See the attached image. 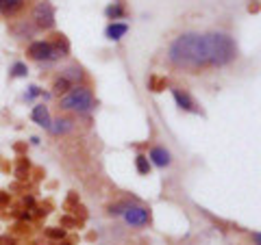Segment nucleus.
<instances>
[{"label":"nucleus","mask_w":261,"mask_h":245,"mask_svg":"<svg viewBox=\"0 0 261 245\" xmlns=\"http://www.w3.org/2000/svg\"><path fill=\"white\" fill-rule=\"evenodd\" d=\"M166 85H168L166 78H157V76L150 78V89H152V91H161V89L166 87Z\"/></svg>","instance_id":"obj_18"},{"label":"nucleus","mask_w":261,"mask_h":245,"mask_svg":"<svg viewBox=\"0 0 261 245\" xmlns=\"http://www.w3.org/2000/svg\"><path fill=\"white\" fill-rule=\"evenodd\" d=\"M128 33V26L124 22H111L107 30H105V35H107L109 39H113V42H118V39H122Z\"/></svg>","instance_id":"obj_10"},{"label":"nucleus","mask_w":261,"mask_h":245,"mask_svg":"<svg viewBox=\"0 0 261 245\" xmlns=\"http://www.w3.org/2000/svg\"><path fill=\"white\" fill-rule=\"evenodd\" d=\"M24 204H29V206H33V198L29 195V198H24Z\"/></svg>","instance_id":"obj_24"},{"label":"nucleus","mask_w":261,"mask_h":245,"mask_svg":"<svg viewBox=\"0 0 261 245\" xmlns=\"http://www.w3.org/2000/svg\"><path fill=\"white\" fill-rule=\"evenodd\" d=\"M7 202H9V193L0 191V206H3V204H7Z\"/></svg>","instance_id":"obj_21"},{"label":"nucleus","mask_w":261,"mask_h":245,"mask_svg":"<svg viewBox=\"0 0 261 245\" xmlns=\"http://www.w3.org/2000/svg\"><path fill=\"white\" fill-rule=\"evenodd\" d=\"M105 13H107L109 20H120V18H124V7L116 3V5L107 7V11H105Z\"/></svg>","instance_id":"obj_16"},{"label":"nucleus","mask_w":261,"mask_h":245,"mask_svg":"<svg viewBox=\"0 0 261 245\" xmlns=\"http://www.w3.org/2000/svg\"><path fill=\"white\" fill-rule=\"evenodd\" d=\"M94 107H96V100L92 96V89L83 85H74L59 102L61 111H72V113H89Z\"/></svg>","instance_id":"obj_3"},{"label":"nucleus","mask_w":261,"mask_h":245,"mask_svg":"<svg viewBox=\"0 0 261 245\" xmlns=\"http://www.w3.org/2000/svg\"><path fill=\"white\" fill-rule=\"evenodd\" d=\"M148 161H150V165L168 167L170 161H172V157H170V152L166 148H161V145H154V148H150V152H148Z\"/></svg>","instance_id":"obj_7"},{"label":"nucleus","mask_w":261,"mask_h":245,"mask_svg":"<svg viewBox=\"0 0 261 245\" xmlns=\"http://www.w3.org/2000/svg\"><path fill=\"white\" fill-rule=\"evenodd\" d=\"M0 245H13L11 239H0Z\"/></svg>","instance_id":"obj_23"},{"label":"nucleus","mask_w":261,"mask_h":245,"mask_svg":"<svg viewBox=\"0 0 261 245\" xmlns=\"http://www.w3.org/2000/svg\"><path fill=\"white\" fill-rule=\"evenodd\" d=\"M168 59L174 68H181V70H187V72H198L202 68H209L205 35H198V33H185V35L176 37L174 42L170 44Z\"/></svg>","instance_id":"obj_1"},{"label":"nucleus","mask_w":261,"mask_h":245,"mask_svg":"<svg viewBox=\"0 0 261 245\" xmlns=\"http://www.w3.org/2000/svg\"><path fill=\"white\" fill-rule=\"evenodd\" d=\"M205 44H207V59H209V68H218V65H226L235 59V48L233 39L224 35V33H209L205 35Z\"/></svg>","instance_id":"obj_2"},{"label":"nucleus","mask_w":261,"mask_h":245,"mask_svg":"<svg viewBox=\"0 0 261 245\" xmlns=\"http://www.w3.org/2000/svg\"><path fill=\"white\" fill-rule=\"evenodd\" d=\"M33 20H35V26L39 28H53L55 26V9L50 3H42L35 5V9H33Z\"/></svg>","instance_id":"obj_4"},{"label":"nucleus","mask_w":261,"mask_h":245,"mask_svg":"<svg viewBox=\"0 0 261 245\" xmlns=\"http://www.w3.org/2000/svg\"><path fill=\"white\" fill-rule=\"evenodd\" d=\"M46 236H48V239H63V236H65V230H63V228H48V230H46Z\"/></svg>","instance_id":"obj_19"},{"label":"nucleus","mask_w":261,"mask_h":245,"mask_svg":"<svg viewBox=\"0 0 261 245\" xmlns=\"http://www.w3.org/2000/svg\"><path fill=\"white\" fill-rule=\"evenodd\" d=\"M124 222L128 226L142 228L146 224H150V210L144 206H126L124 208Z\"/></svg>","instance_id":"obj_5"},{"label":"nucleus","mask_w":261,"mask_h":245,"mask_svg":"<svg viewBox=\"0 0 261 245\" xmlns=\"http://www.w3.org/2000/svg\"><path fill=\"white\" fill-rule=\"evenodd\" d=\"M135 169L140 171L142 176H148L150 174V161L146 154H137V159H135Z\"/></svg>","instance_id":"obj_15"},{"label":"nucleus","mask_w":261,"mask_h":245,"mask_svg":"<svg viewBox=\"0 0 261 245\" xmlns=\"http://www.w3.org/2000/svg\"><path fill=\"white\" fill-rule=\"evenodd\" d=\"M72 87H74V85H72V83H70V80H68V78H65V76H61V74H59V76H57V78L53 80V94H55V96L68 94V91H70V89H72Z\"/></svg>","instance_id":"obj_13"},{"label":"nucleus","mask_w":261,"mask_h":245,"mask_svg":"<svg viewBox=\"0 0 261 245\" xmlns=\"http://www.w3.org/2000/svg\"><path fill=\"white\" fill-rule=\"evenodd\" d=\"M59 245H70V243H59Z\"/></svg>","instance_id":"obj_25"},{"label":"nucleus","mask_w":261,"mask_h":245,"mask_svg":"<svg viewBox=\"0 0 261 245\" xmlns=\"http://www.w3.org/2000/svg\"><path fill=\"white\" fill-rule=\"evenodd\" d=\"M39 94H42V91H39V87H35V85H33V87H29L27 100H33V98H35V96H39Z\"/></svg>","instance_id":"obj_20"},{"label":"nucleus","mask_w":261,"mask_h":245,"mask_svg":"<svg viewBox=\"0 0 261 245\" xmlns=\"http://www.w3.org/2000/svg\"><path fill=\"white\" fill-rule=\"evenodd\" d=\"M29 74V68L24 63H13V68H11V76L15 78H20V76H27Z\"/></svg>","instance_id":"obj_17"},{"label":"nucleus","mask_w":261,"mask_h":245,"mask_svg":"<svg viewBox=\"0 0 261 245\" xmlns=\"http://www.w3.org/2000/svg\"><path fill=\"white\" fill-rule=\"evenodd\" d=\"M31 117H33V121H35V124H39V126L46 128V130H50L53 119H50V113H48L46 104H37V107L33 109V113H31Z\"/></svg>","instance_id":"obj_8"},{"label":"nucleus","mask_w":261,"mask_h":245,"mask_svg":"<svg viewBox=\"0 0 261 245\" xmlns=\"http://www.w3.org/2000/svg\"><path fill=\"white\" fill-rule=\"evenodd\" d=\"M61 76L68 78L72 85H79L81 80H83V76H85V74H83V70H81L79 65H70V68H65V70L61 72Z\"/></svg>","instance_id":"obj_12"},{"label":"nucleus","mask_w":261,"mask_h":245,"mask_svg":"<svg viewBox=\"0 0 261 245\" xmlns=\"http://www.w3.org/2000/svg\"><path fill=\"white\" fill-rule=\"evenodd\" d=\"M72 128V119H68V117H59L55 121V126H50V133H55V135H63V133H68V130Z\"/></svg>","instance_id":"obj_14"},{"label":"nucleus","mask_w":261,"mask_h":245,"mask_svg":"<svg viewBox=\"0 0 261 245\" xmlns=\"http://www.w3.org/2000/svg\"><path fill=\"white\" fill-rule=\"evenodd\" d=\"M172 96H174V100H176V104H178V109L190 111V113H198V109H196V102L192 100L190 94L181 91V89H172Z\"/></svg>","instance_id":"obj_9"},{"label":"nucleus","mask_w":261,"mask_h":245,"mask_svg":"<svg viewBox=\"0 0 261 245\" xmlns=\"http://www.w3.org/2000/svg\"><path fill=\"white\" fill-rule=\"evenodd\" d=\"M53 44L50 42H33L29 46V56L35 61H50Z\"/></svg>","instance_id":"obj_6"},{"label":"nucleus","mask_w":261,"mask_h":245,"mask_svg":"<svg viewBox=\"0 0 261 245\" xmlns=\"http://www.w3.org/2000/svg\"><path fill=\"white\" fill-rule=\"evenodd\" d=\"M252 243H255V245H259V243H261V236H259V232L252 234Z\"/></svg>","instance_id":"obj_22"},{"label":"nucleus","mask_w":261,"mask_h":245,"mask_svg":"<svg viewBox=\"0 0 261 245\" xmlns=\"http://www.w3.org/2000/svg\"><path fill=\"white\" fill-rule=\"evenodd\" d=\"M24 3L27 0H0V13L5 15H15L24 9Z\"/></svg>","instance_id":"obj_11"}]
</instances>
